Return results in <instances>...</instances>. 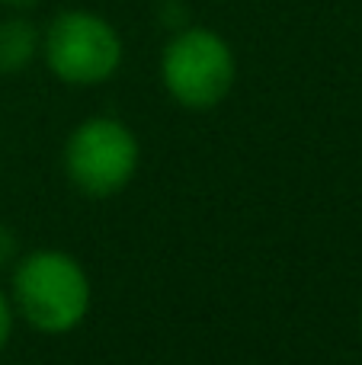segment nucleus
Masks as SVG:
<instances>
[{"mask_svg":"<svg viewBox=\"0 0 362 365\" xmlns=\"http://www.w3.org/2000/svg\"><path fill=\"white\" fill-rule=\"evenodd\" d=\"M10 302L16 317L32 330L64 336L87 321L93 285L77 257L55 247H38L10 266Z\"/></svg>","mask_w":362,"mask_h":365,"instance_id":"nucleus-1","label":"nucleus"},{"mask_svg":"<svg viewBox=\"0 0 362 365\" xmlns=\"http://www.w3.org/2000/svg\"><path fill=\"white\" fill-rule=\"evenodd\" d=\"M237 81L231 42L209 26H183L160 51V83L177 106L202 113L228 100Z\"/></svg>","mask_w":362,"mask_h":365,"instance_id":"nucleus-2","label":"nucleus"},{"mask_svg":"<svg viewBox=\"0 0 362 365\" xmlns=\"http://www.w3.org/2000/svg\"><path fill=\"white\" fill-rule=\"evenodd\" d=\"M38 58L48 74L68 87H100L122 68L125 45L106 16L71 6L45 23Z\"/></svg>","mask_w":362,"mask_h":365,"instance_id":"nucleus-3","label":"nucleus"},{"mask_svg":"<svg viewBox=\"0 0 362 365\" xmlns=\"http://www.w3.org/2000/svg\"><path fill=\"white\" fill-rule=\"evenodd\" d=\"M64 177L87 199H113L135 180L141 164L138 135L115 115H90L64 138Z\"/></svg>","mask_w":362,"mask_h":365,"instance_id":"nucleus-4","label":"nucleus"},{"mask_svg":"<svg viewBox=\"0 0 362 365\" xmlns=\"http://www.w3.org/2000/svg\"><path fill=\"white\" fill-rule=\"evenodd\" d=\"M42 29L26 13H10L0 19V77H16L38 58Z\"/></svg>","mask_w":362,"mask_h":365,"instance_id":"nucleus-5","label":"nucleus"},{"mask_svg":"<svg viewBox=\"0 0 362 365\" xmlns=\"http://www.w3.org/2000/svg\"><path fill=\"white\" fill-rule=\"evenodd\" d=\"M19 259V237L10 225L0 221V269H10Z\"/></svg>","mask_w":362,"mask_h":365,"instance_id":"nucleus-6","label":"nucleus"},{"mask_svg":"<svg viewBox=\"0 0 362 365\" xmlns=\"http://www.w3.org/2000/svg\"><path fill=\"white\" fill-rule=\"evenodd\" d=\"M13 327H16V311H13L10 292H4V289H0V353H4V349L10 346Z\"/></svg>","mask_w":362,"mask_h":365,"instance_id":"nucleus-7","label":"nucleus"},{"mask_svg":"<svg viewBox=\"0 0 362 365\" xmlns=\"http://www.w3.org/2000/svg\"><path fill=\"white\" fill-rule=\"evenodd\" d=\"M0 4H4L10 13H29V10H36L42 0H0Z\"/></svg>","mask_w":362,"mask_h":365,"instance_id":"nucleus-8","label":"nucleus"}]
</instances>
